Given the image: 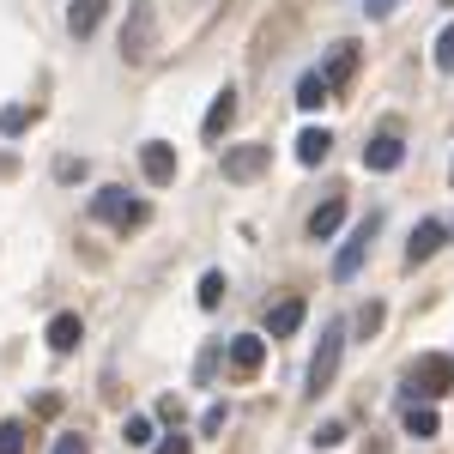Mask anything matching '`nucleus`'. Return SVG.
I'll return each mask as SVG.
<instances>
[{"label": "nucleus", "instance_id": "nucleus-24", "mask_svg": "<svg viewBox=\"0 0 454 454\" xmlns=\"http://www.w3.org/2000/svg\"><path fill=\"white\" fill-rule=\"evenodd\" d=\"M224 303V273H207L200 279V309H218Z\"/></svg>", "mask_w": 454, "mask_h": 454}, {"label": "nucleus", "instance_id": "nucleus-23", "mask_svg": "<svg viewBox=\"0 0 454 454\" xmlns=\"http://www.w3.org/2000/svg\"><path fill=\"white\" fill-rule=\"evenodd\" d=\"M25 128H31V109H25V104L0 109V134H25Z\"/></svg>", "mask_w": 454, "mask_h": 454}, {"label": "nucleus", "instance_id": "nucleus-15", "mask_svg": "<svg viewBox=\"0 0 454 454\" xmlns=\"http://www.w3.org/2000/svg\"><path fill=\"white\" fill-rule=\"evenodd\" d=\"M104 6H109V0H73V6H67V31L73 36H91L98 25H104Z\"/></svg>", "mask_w": 454, "mask_h": 454}, {"label": "nucleus", "instance_id": "nucleus-1", "mask_svg": "<svg viewBox=\"0 0 454 454\" xmlns=\"http://www.w3.org/2000/svg\"><path fill=\"white\" fill-rule=\"evenodd\" d=\"M91 218L109 224V231H140L152 212H145V200H134L128 188H98V194H91Z\"/></svg>", "mask_w": 454, "mask_h": 454}, {"label": "nucleus", "instance_id": "nucleus-22", "mask_svg": "<svg viewBox=\"0 0 454 454\" xmlns=\"http://www.w3.org/2000/svg\"><path fill=\"white\" fill-rule=\"evenodd\" d=\"M0 454H25V424H19V419L0 424Z\"/></svg>", "mask_w": 454, "mask_h": 454}, {"label": "nucleus", "instance_id": "nucleus-13", "mask_svg": "<svg viewBox=\"0 0 454 454\" xmlns=\"http://www.w3.org/2000/svg\"><path fill=\"white\" fill-rule=\"evenodd\" d=\"M340 224H346V200L333 194V200H321V207L309 212V243H327V237H333Z\"/></svg>", "mask_w": 454, "mask_h": 454}, {"label": "nucleus", "instance_id": "nucleus-11", "mask_svg": "<svg viewBox=\"0 0 454 454\" xmlns=\"http://www.w3.org/2000/svg\"><path fill=\"white\" fill-rule=\"evenodd\" d=\"M400 158H406L400 134H376V140L364 145V170H400Z\"/></svg>", "mask_w": 454, "mask_h": 454}, {"label": "nucleus", "instance_id": "nucleus-12", "mask_svg": "<svg viewBox=\"0 0 454 454\" xmlns=\"http://www.w3.org/2000/svg\"><path fill=\"white\" fill-rule=\"evenodd\" d=\"M231 121H237V91H231V85H224V91H218V98H212L207 121H200V134H207V140H224V128H231Z\"/></svg>", "mask_w": 454, "mask_h": 454}, {"label": "nucleus", "instance_id": "nucleus-19", "mask_svg": "<svg viewBox=\"0 0 454 454\" xmlns=\"http://www.w3.org/2000/svg\"><path fill=\"white\" fill-rule=\"evenodd\" d=\"M327 145H333V134H327V128H309V134L297 140V164H321V158H327Z\"/></svg>", "mask_w": 454, "mask_h": 454}, {"label": "nucleus", "instance_id": "nucleus-29", "mask_svg": "<svg viewBox=\"0 0 454 454\" xmlns=\"http://www.w3.org/2000/svg\"><path fill=\"white\" fill-rule=\"evenodd\" d=\"M158 419H170V424H182V400H176V394H170V400H158Z\"/></svg>", "mask_w": 454, "mask_h": 454}, {"label": "nucleus", "instance_id": "nucleus-6", "mask_svg": "<svg viewBox=\"0 0 454 454\" xmlns=\"http://www.w3.org/2000/svg\"><path fill=\"white\" fill-rule=\"evenodd\" d=\"M370 237H376V218H364L357 231L346 237V248L333 254V279H351L357 267H364V254H370Z\"/></svg>", "mask_w": 454, "mask_h": 454}, {"label": "nucleus", "instance_id": "nucleus-16", "mask_svg": "<svg viewBox=\"0 0 454 454\" xmlns=\"http://www.w3.org/2000/svg\"><path fill=\"white\" fill-rule=\"evenodd\" d=\"M400 424H406V436H419V442H430V436L442 430V424H436V412H430V406H419V400H406Z\"/></svg>", "mask_w": 454, "mask_h": 454}, {"label": "nucleus", "instance_id": "nucleus-27", "mask_svg": "<svg viewBox=\"0 0 454 454\" xmlns=\"http://www.w3.org/2000/svg\"><path fill=\"white\" fill-rule=\"evenodd\" d=\"M55 454H91V449H85V436H79V430H67V436H55Z\"/></svg>", "mask_w": 454, "mask_h": 454}, {"label": "nucleus", "instance_id": "nucleus-8", "mask_svg": "<svg viewBox=\"0 0 454 454\" xmlns=\"http://www.w3.org/2000/svg\"><path fill=\"white\" fill-rule=\"evenodd\" d=\"M351 73H357V43H333V55H327V67H321L327 91H346Z\"/></svg>", "mask_w": 454, "mask_h": 454}, {"label": "nucleus", "instance_id": "nucleus-17", "mask_svg": "<svg viewBox=\"0 0 454 454\" xmlns=\"http://www.w3.org/2000/svg\"><path fill=\"white\" fill-rule=\"evenodd\" d=\"M79 333H85L79 315H55V321H49V351H73V346H79Z\"/></svg>", "mask_w": 454, "mask_h": 454}, {"label": "nucleus", "instance_id": "nucleus-3", "mask_svg": "<svg viewBox=\"0 0 454 454\" xmlns=\"http://www.w3.org/2000/svg\"><path fill=\"white\" fill-rule=\"evenodd\" d=\"M340 351H346V321H327V333H321V346H315V357H309V394L333 387V376H340Z\"/></svg>", "mask_w": 454, "mask_h": 454}, {"label": "nucleus", "instance_id": "nucleus-30", "mask_svg": "<svg viewBox=\"0 0 454 454\" xmlns=\"http://www.w3.org/2000/svg\"><path fill=\"white\" fill-rule=\"evenodd\" d=\"M152 454H188V436H182V430H176L170 442H158V449H152Z\"/></svg>", "mask_w": 454, "mask_h": 454}, {"label": "nucleus", "instance_id": "nucleus-25", "mask_svg": "<svg viewBox=\"0 0 454 454\" xmlns=\"http://www.w3.org/2000/svg\"><path fill=\"white\" fill-rule=\"evenodd\" d=\"M436 67H442V73H454V25H449L442 36H436Z\"/></svg>", "mask_w": 454, "mask_h": 454}, {"label": "nucleus", "instance_id": "nucleus-2", "mask_svg": "<svg viewBox=\"0 0 454 454\" xmlns=\"http://www.w3.org/2000/svg\"><path fill=\"white\" fill-rule=\"evenodd\" d=\"M449 387H454V357H442V351H430L406 370V400H442Z\"/></svg>", "mask_w": 454, "mask_h": 454}, {"label": "nucleus", "instance_id": "nucleus-9", "mask_svg": "<svg viewBox=\"0 0 454 454\" xmlns=\"http://www.w3.org/2000/svg\"><path fill=\"white\" fill-rule=\"evenodd\" d=\"M297 327H303V297H279L267 309V340H291Z\"/></svg>", "mask_w": 454, "mask_h": 454}, {"label": "nucleus", "instance_id": "nucleus-10", "mask_svg": "<svg viewBox=\"0 0 454 454\" xmlns=\"http://www.w3.org/2000/svg\"><path fill=\"white\" fill-rule=\"evenodd\" d=\"M140 170H145V182H152V188H164V182H176V152L164 140H152L140 152Z\"/></svg>", "mask_w": 454, "mask_h": 454}, {"label": "nucleus", "instance_id": "nucleus-26", "mask_svg": "<svg viewBox=\"0 0 454 454\" xmlns=\"http://www.w3.org/2000/svg\"><path fill=\"white\" fill-rule=\"evenodd\" d=\"M340 442H346V424H321L315 430V449H340Z\"/></svg>", "mask_w": 454, "mask_h": 454}, {"label": "nucleus", "instance_id": "nucleus-4", "mask_svg": "<svg viewBox=\"0 0 454 454\" xmlns=\"http://www.w3.org/2000/svg\"><path fill=\"white\" fill-rule=\"evenodd\" d=\"M273 164V145H224V182H254V176H267Z\"/></svg>", "mask_w": 454, "mask_h": 454}, {"label": "nucleus", "instance_id": "nucleus-7", "mask_svg": "<svg viewBox=\"0 0 454 454\" xmlns=\"http://www.w3.org/2000/svg\"><path fill=\"white\" fill-rule=\"evenodd\" d=\"M449 243V224H436V218H424L419 231H412V243H406V267H419V261H430L436 248Z\"/></svg>", "mask_w": 454, "mask_h": 454}, {"label": "nucleus", "instance_id": "nucleus-20", "mask_svg": "<svg viewBox=\"0 0 454 454\" xmlns=\"http://www.w3.org/2000/svg\"><path fill=\"white\" fill-rule=\"evenodd\" d=\"M121 442L128 449H152V419H128L121 424Z\"/></svg>", "mask_w": 454, "mask_h": 454}, {"label": "nucleus", "instance_id": "nucleus-5", "mask_svg": "<svg viewBox=\"0 0 454 454\" xmlns=\"http://www.w3.org/2000/svg\"><path fill=\"white\" fill-rule=\"evenodd\" d=\"M224 364H231V376H237V382L261 376V364H267V340H261V333H237L231 351H224Z\"/></svg>", "mask_w": 454, "mask_h": 454}, {"label": "nucleus", "instance_id": "nucleus-28", "mask_svg": "<svg viewBox=\"0 0 454 454\" xmlns=\"http://www.w3.org/2000/svg\"><path fill=\"white\" fill-rule=\"evenodd\" d=\"M200 430L218 436V430H224V406H207V412H200Z\"/></svg>", "mask_w": 454, "mask_h": 454}, {"label": "nucleus", "instance_id": "nucleus-32", "mask_svg": "<svg viewBox=\"0 0 454 454\" xmlns=\"http://www.w3.org/2000/svg\"><path fill=\"white\" fill-rule=\"evenodd\" d=\"M442 6H454V0H442Z\"/></svg>", "mask_w": 454, "mask_h": 454}, {"label": "nucleus", "instance_id": "nucleus-31", "mask_svg": "<svg viewBox=\"0 0 454 454\" xmlns=\"http://www.w3.org/2000/svg\"><path fill=\"white\" fill-rule=\"evenodd\" d=\"M364 12H370V19H387V12H394V0H364Z\"/></svg>", "mask_w": 454, "mask_h": 454}, {"label": "nucleus", "instance_id": "nucleus-21", "mask_svg": "<svg viewBox=\"0 0 454 454\" xmlns=\"http://www.w3.org/2000/svg\"><path fill=\"white\" fill-rule=\"evenodd\" d=\"M382 303H364V309H357V333H364V340H376V333H382Z\"/></svg>", "mask_w": 454, "mask_h": 454}, {"label": "nucleus", "instance_id": "nucleus-14", "mask_svg": "<svg viewBox=\"0 0 454 454\" xmlns=\"http://www.w3.org/2000/svg\"><path fill=\"white\" fill-rule=\"evenodd\" d=\"M121 55H128V61H145V55H152V19H145V12L128 19V31H121Z\"/></svg>", "mask_w": 454, "mask_h": 454}, {"label": "nucleus", "instance_id": "nucleus-18", "mask_svg": "<svg viewBox=\"0 0 454 454\" xmlns=\"http://www.w3.org/2000/svg\"><path fill=\"white\" fill-rule=\"evenodd\" d=\"M327 98H333V91H327V79H321V67L297 79V104H303V109H321Z\"/></svg>", "mask_w": 454, "mask_h": 454}]
</instances>
